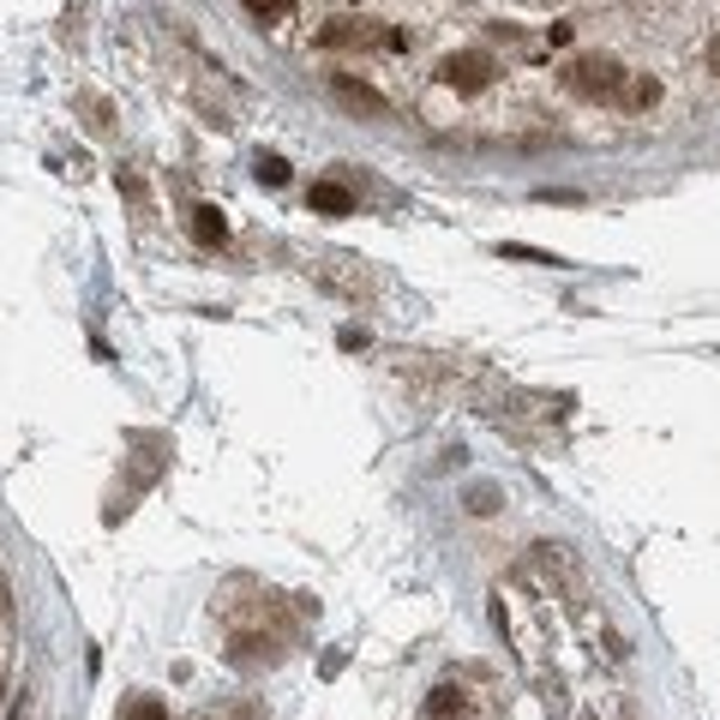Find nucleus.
Masks as SVG:
<instances>
[{
    "label": "nucleus",
    "mask_w": 720,
    "mask_h": 720,
    "mask_svg": "<svg viewBox=\"0 0 720 720\" xmlns=\"http://www.w3.org/2000/svg\"><path fill=\"white\" fill-rule=\"evenodd\" d=\"M625 103L630 108H655L660 103V85H655V78H625Z\"/></svg>",
    "instance_id": "7"
},
{
    "label": "nucleus",
    "mask_w": 720,
    "mask_h": 720,
    "mask_svg": "<svg viewBox=\"0 0 720 720\" xmlns=\"http://www.w3.org/2000/svg\"><path fill=\"white\" fill-rule=\"evenodd\" d=\"M120 720H168V703L163 696H132V703L120 708Z\"/></svg>",
    "instance_id": "8"
},
{
    "label": "nucleus",
    "mask_w": 720,
    "mask_h": 720,
    "mask_svg": "<svg viewBox=\"0 0 720 720\" xmlns=\"http://www.w3.org/2000/svg\"><path fill=\"white\" fill-rule=\"evenodd\" d=\"M708 73H715V78H720V37H715V42H708Z\"/></svg>",
    "instance_id": "12"
},
{
    "label": "nucleus",
    "mask_w": 720,
    "mask_h": 720,
    "mask_svg": "<svg viewBox=\"0 0 720 720\" xmlns=\"http://www.w3.org/2000/svg\"><path fill=\"white\" fill-rule=\"evenodd\" d=\"M253 175L265 180V187H283V180H288V163H283V156H258Z\"/></svg>",
    "instance_id": "10"
},
{
    "label": "nucleus",
    "mask_w": 720,
    "mask_h": 720,
    "mask_svg": "<svg viewBox=\"0 0 720 720\" xmlns=\"http://www.w3.org/2000/svg\"><path fill=\"white\" fill-rule=\"evenodd\" d=\"M193 234H198V246H222V241H229V222H222V210H217V205H198V210H193Z\"/></svg>",
    "instance_id": "6"
},
{
    "label": "nucleus",
    "mask_w": 720,
    "mask_h": 720,
    "mask_svg": "<svg viewBox=\"0 0 720 720\" xmlns=\"http://www.w3.org/2000/svg\"><path fill=\"white\" fill-rule=\"evenodd\" d=\"M307 205H312V210H324V217H348V210H355V193H348L343 180H312Z\"/></svg>",
    "instance_id": "4"
},
{
    "label": "nucleus",
    "mask_w": 720,
    "mask_h": 720,
    "mask_svg": "<svg viewBox=\"0 0 720 720\" xmlns=\"http://www.w3.org/2000/svg\"><path fill=\"white\" fill-rule=\"evenodd\" d=\"M373 37H378V30L367 25V18H331V25L319 30L324 49H343V42H373Z\"/></svg>",
    "instance_id": "5"
},
{
    "label": "nucleus",
    "mask_w": 720,
    "mask_h": 720,
    "mask_svg": "<svg viewBox=\"0 0 720 720\" xmlns=\"http://www.w3.org/2000/svg\"><path fill=\"white\" fill-rule=\"evenodd\" d=\"M246 7H253V13H270V18L288 13V0H246Z\"/></svg>",
    "instance_id": "11"
},
{
    "label": "nucleus",
    "mask_w": 720,
    "mask_h": 720,
    "mask_svg": "<svg viewBox=\"0 0 720 720\" xmlns=\"http://www.w3.org/2000/svg\"><path fill=\"white\" fill-rule=\"evenodd\" d=\"M426 715H433V720H445V715H463V691H450V684H438V691H433V703H426Z\"/></svg>",
    "instance_id": "9"
},
{
    "label": "nucleus",
    "mask_w": 720,
    "mask_h": 720,
    "mask_svg": "<svg viewBox=\"0 0 720 720\" xmlns=\"http://www.w3.org/2000/svg\"><path fill=\"white\" fill-rule=\"evenodd\" d=\"M565 90H577V97H589V103L618 97V90H625V66H618L613 54H577V61L565 66Z\"/></svg>",
    "instance_id": "1"
},
{
    "label": "nucleus",
    "mask_w": 720,
    "mask_h": 720,
    "mask_svg": "<svg viewBox=\"0 0 720 720\" xmlns=\"http://www.w3.org/2000/svg\"><path fill=\"white\" fill-rule=\"evenodd\" d=\"M492 73H499V66H492L487 49H457V54H445V61H438V85H445V90H463V97L487 90Z\"/></svg>",
    "instance_id": "2"
},
{
    "label": "nucleus",
    "mask_w": 720,
    "mask_h": 720,
    "mask_svg": "<svg viewBox=\"0 0 720 720\" xmlns=\"http://www.w3.org/2000/svg\"><path fill=\"white\" fill-rule=\"evenodd\" d=\"M331 90L343 97L348 108H360V115H390V103H385V97H378L373 85H355L348 73H336V78H331Z\"/></svg>",
    "instance_id": "3"
}]
</instances>
